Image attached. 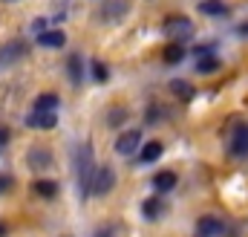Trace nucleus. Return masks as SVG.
<instances>
[{
    "instance_id": "nucleus-1",
    "label": "nucleus",
    "mask_w": 248,
    "mask_h": 237,
    "mask_svg": "<svg viewBox=\"0 0 248 237\" xmlns=\"http://www.w3.org/2000/svg\"><path fill=\"white\" fill-rule=\"evenodd\" d=\"M93 171H95V165H93V153H90L87 145H81V148L75 151V179H78V191H81V197H90V179H93Z\"/></svg>"
},
{
    "instance_id": "nucleus-2",
    "label": "nucleus",
    "mask_w": 248,
    "mask_h": 237,
    "mask_svg": "<svg viewBox=\"0 0 248 237\" xmlns=\"http://www.w3.org/2000/svg\"><path fill=\"white\" fill-rule=\"evenodd\" d=\"M116 188V171L110 165H101L93 171V179H90V194L95 197H107L110 191Z\"/></svg>"
},
{
    "instance_id": "nucleus-3",
    "label": "nucleus",
    "mask_w": 248,
    "mask_h": 237,
    "mask_svg": "<svg viewBox=\"0 0 248 237\" xmlns=\"http://www.w3.org/2000/svg\"><path fill=\"white\" fill-rule=\"evenodd\" d=\"M162 29H165V35L173 38L176 44H179V41H187V38H193V23L187 20L185 15H173V17H168Z\"/></svg>"
},
{
    "instance_id": "nucleus-4",
    "label": "nucleus",
    "mask_w": 248,
    "mask_h": 237,
    "mask_svg": "<svg viewBox=\"0 0 248 237\" xmlns=\"http://www.w3.org/2000/svg\"><path fill=\"white\" fill-rule=\"evenodd\" d=\"M139 148H141V133L139 130H124L116 139V153L119 156H133Z\"/></svg>"
},
{
    "instance_id": "nucleus-5",
    "label": "nucleus",
    "mask_w": 248,
    "mask_h": 237,
    "mask_svg": "<svg viewBox=\"0 0 248 237\" xmlns=\"http://www.w3.org/2000/svg\"><path fill=\"white\" fill-rule=\"evenodd\" d=\"M26 52H29V47H26L23 41H9V44H0V67L20 61Z\"/></svg>"
},
{
    "instance_id": "nucleus-6",
    "label": "nucleus",
    "mask_w": 248,
    "mask_h": 237,
    "mask_svg": "<svg viewBox=\"0 0 248 237\" xmlns=\"http://www.w3.org/2000/svg\"><path fill=\"white\" fill-rule=\"evenodd\" d=\"M141 214H144V220H162V217L168 214L165 197H150V200H144V203H141Z\"/></svg>"
},
{
    "instance_id": "nucleus-7",
    "label": "nucleus",
    "mask_w": 248,
    "mask_h": 237,
    "mask_svg": "<svg viewBox=\"0 0 248 237\" xmlns=\"http://www.w3.org/2000/svg\"><path fill=\"white\" fill-rule=\"evenodd\" d=\"M26 124L35 127V130H52L58 124V113H41V110H32L26 116Z\"/></svg>"
},
{
    "instance_id": "nucleus-8",
    "label": "nucleus",
    "mask_w": 248,
    "mask_h": 237,
    "mask_svg": "<svg viewBox=\"0 0 248 237\" xmlns=\"http://www.w3.org/2000/svg\"><path fill=\"white\" fill-rule=\"evenodd\" d=\"M196 232H199V237H219L225 232V226H222L219 217H199Z\"/></svg>"
},
{
    "instance_id": "nucleus-9",
    "label": "nucleus",
    "mask_w": 248,
    "mask_h": 237,
    "mask_svg": "<svg viewBox=\"0 0 248 237\" xmlns=\"http://www.w3.org/2000/svg\"><path fill=\"white\" fill-rule=\"evenodd\" d=\"M26 162H29V168H32V171H46V168H49V162H52V156H49V151H46V148H32V151H29V156H26Z\"/></svg>"
},
{
    "instance_id": "nucleus-10",
    "label": "nucleus",
    "mask_w": 248,
    "mask_h": 237,
    "mask_svg": "<svg viewBox=\"0 0 248 237\" xmlns=\"http://www.w3.org/2000/svg\"><path fill=\"white\" fill-rule=\"evenodd\" d=\"M176 182H179V177L173 171H159L153 177V188H156V194H170L176 188Z\"/></svg>"
},
{
    "instance_id": "nucleus-11",
    "label": "nucleus",
    "mask_w": 248,
    "mask_h": 237,
    "mask_svg": "<svg viewBox=\"0 0 248 237\" xmlns=\"http://www.w3.org/2000/svg\"><path fill=\"white\" fill-rule=\"evenodd\" d=\"M38 44L46 47V50H61L63 44H66V35H63L61 29H46V32L38 35Z\"/></svg>"
},
{
    "instance_id": "nucleus-12",
    "label": "nucleus",
    "mask_w": 248,
    "mask_h": 237,
    "mask_svg": "<svg viewBox=\"0 0 248 237\" xmlns=\"http://www.w3.org/2000/svg\"><path fill=\"white\" fill-rule=\"evenodd\" d=\"M231 151L237 153V156H246L248 153V124H237V130H234V139H231Z\"/></svg>"
},
{
    "instance_id": "nucleus-13",
    "label": "nucleus",
    "mask_w": 248,
    "mask_h": 237,
    "mask_svg": "<svg viewBox=\"0 0 248 237\" xmlns=\"http://www.w3.org/2000/svg\"><path fill=\"white\" fill-rule=\"evenodd\" d=\"M32 110H41V113H58V96L52 93H41L35 99V107Z\"/></svg>"
},
{
    "instance_id": "nucleus-14",
    "label": "nucleus",
    "mask_w": 248,
    "mask_h": 237,
    "mask_svg": "<svg viewBox=\"0 0 248 237\" xmlns=\"http://www.w3.org/2000/svg\"><path fill=\"white\" fill-rule=\"evenodd\" d=\"M162 142H147V145H141V151H139V159L147 165V162H156L159 156H162Z\"/></svg>"
},
{
    "instance_id": "nucleus-15",
    "label": "nucleus",
    "mask_w": 248,
    "mask_h": 237,
    "mask_svg": "<svg viewBox=\"0 0 248 237\" xmlns=\"http://www.w3.org/2000/svg\"><path fill=\"white\" fill-rule=\"evenodd\" d=\"M32 191H35L38 197H44V200H52V197H58V182H52V179H38V182L32 185Z\"/></svg>"
},
{
    "instance_id": "nucleus-16",
    "label": "nucleus",
    "mask_w": 248,
    "mask_h": 237,
    "mask_svg": "<svg viewBox=\"0 0 248 237\" xmlns=\"http://www.w3.org/2000/svg\"><path fill=\"white\" fill-rule=\"evenodd\" d=\"M170 93H173L179 102H193V87H190L187 81H182V78H173V81H170Z\"/></svg>"
},
{
    "instance_id": "nucleus-17",
    "label": "nucleus",
    "mask_w": 248,
    "mask_h": 237,
    "mask_svg": "<svg viewBox=\"0 0 248 237\" xmlns=\"http://www.w3.org/2000/svg\"><path fill=\"white\" fill-rule=\"evenodd\" d=\"M124 15H127V6H122V3H107V6L101 9V17H104V20H119Z\"/></svg>"
},
{
    "instance_id": "nucleus-18",
    "label": "nucleus",
    "mask_w": 248,
    "mask_h": 237,
    "mask_svg": "<svg viewBox=\"0 0 248 237\" xmlns=\"http://www.w3.org/2000/svg\"><path fill=\"white\" fill-rule=\"evenodd\" d=\"M199 12H202V15H225L228 9H225L222 0H202V3H199Z\"/></svg>"
},
{
    "instance_id": "nucleus-19",
    "label": "nucleus",
    "mask_w": 248,
    "mask_h": 237,
    "mask_svg": "<svg viewBox=\"0 0 248 237\" xmlns=\"http://www.w3.org/2000/svg\"><path fill=\"white\" fill-rule=\"evenodd\" d=\"M66 72H69V81H72V84L81 81V55H69V61H66Z\"/></svg>"
},
{
    "instance_id": "nucleus-20",
    "label": "nucleus",
    "mask_w": 248,
    "mask_h": 237,
    "mask_svg": "<svg viewBox=\"0 0 248 237\" xmlns=\"http://www.w3.org/2000/svg\"><path fill=\"white\" fill-rule=\"evenodd\" d=\"M93 78H95L98 84H107V81H110V69H107L101 61H93Z\"/></svg>"
},
{
    "instance_id": "nucleus-21",
    "label": "nucleus",
    "mask_w": 248,
    "mask_h": 237,
    "mask_svg": "<svg viewBox=\"0 0 248 237\" xmlns=\"http://www.w3.org/2000/svg\"><path fill=\"white\" fill-rule=\"evenodd\" d=\"M182 58H185V50H182L179 44H170V47L165 50V61H168V64H179Z\"/></svg>"
},
{
    "instance_id": "nucleus-22",
    "label": "nucleus",
    "mask_w": 248,
    "mask_h": 237,
    "mask_svg": "<svg viewBox=\"0 0 248 237\" xmlns=\"http://www.w3.org/2000/svg\"><path fill=\"white\" fill-rule=\"evenodd\" d=\"M217 67H219L217 55H202V58L196 61V69H199V72H214Z\"/></svg>"
},
{
    "instance_id": "nucleus-23",
    "label": "nucleus",
    "mask_w": 248,
    "mask_h": 237,
    "mask_svg": "<svg viewBox=\"0 0 248 237\" xmlns=\"http://www.w3.org/2000/svg\"><path fill=\"white\" fill-rule=\"evenodd\" d=\"M124 118H127V110H113L110 113V127H119Z\"/></svg>"
},
{
    "instance_id": "nucleus-24",
    "label": "nucleus",
    "mask_w": 248,
    "mask_h": 237,
    "mask_svg": "<svg viewBox=\"0 0 248 237\" xmlns=\"http://www.w3.org/2000/svg\"><path fill=\"white\" fill-rule=\"evenodd\" d=\"M15 182H12V177H6V174H0V194H6L9 188H12Z\"/></svg>"
},
{
    "instance_id": "nucleus-25",
    "label": "nucleus",
    "mask_w": 248,
    "mask_h": 237,
    "mask_svg": "<svg viewBox=\"0 0 248 237\" xmlns=\"http://www.w3.org/2000/svg\"><path fill=\"white\" fill-rule=\"evenodd\" d=\"M9 145V127H0V151Z\"/></svg>"
},
{
    "instance_id": "nucleus-26",
    "label": "nucleus",
    "mask_w": 248,
    "mask_h": 237,
    "mask_svg": "<svg viewBox=\"0 0 248 237\" xmlns=\"http://www.w3.org/2000/svg\"><path fill=\"white\" fill-rule=\"evenodd\" d=\"M237 32H240V35H246V38H248V23H240V26H237Z\"/></svg>"
},
{
    "instance_id": "nucleus-27",
    "label": "nucleus",
    "mask_w": 248,
    "mask_h": 237,
    "mask_svg": "<svg viewBox=\"0 0 248 237\" xmlns=\"http://www.w3.org/2000/svg\"><path fill=\"white\" fill-rule=\"evenodd\" d=\"M6 235V226H3V223H0V237Z\"/></svg>"
}]
</instances>
